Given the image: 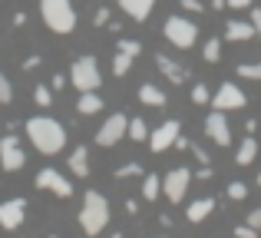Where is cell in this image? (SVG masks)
<instances>
[{
  "label": "cell",
  "instance_id": "obj_1",
  "mask_svg": "<svg viewBox=\"0 0 261 238\" xmlns=\"http://www.w3.org/2000/svg\"><path fill=\"white\" fill-rule=\"evenodd\" d=\"M27 136H30L33 149L43 152V155H57V152H63V146H66V129H63V122H57L53 116L27 119Z\"/></svg>",
  "mask_w": 261,
  "mask_h": 238
},
{
  "label": "cell",
  "instance_id": "obj_2",
  "mask_svg": "<svg viewBox=\"0 0 261 238\" xmlns=\"http://www.w3.org/2000/svg\"><path fill=\"white\" fill-rule=\"evenodd\" d=\"M40 17L50 27V33H73L76 30V10L70 0H40Z\"/></svg>",
  "mask_w": 261,
  "mask_h": 238
},
{
  "label": "cell",
  "instance_id": "obj_3",
  "mask_svg": "<svg viewBox=\"0 0 261 238\" xmlns=\"http://www.w3.org/2000/svg\"><path fill=\"white\" fill-rule=\"evenodd\" d=\"M109 225V202L102 199L99 192H89L83 195V208H80V228L86 235H99L102 228Z\"/></svg>",
  "mask_w": 261,
  "mask_h": 238
},
{
  "label": "cell",
  "instance_id": "obj_4",
  "mask_svg": "<svg viewBox=\"0 0 261 238\" xmlns=\"http://www.w3.org/2000/svg\"><path fill=\"white\" fill-rule=\"evenodd\" d=\"M66 80H70V83L76 86L80 93H96V90H99V83H102L96 57H80V60H73L70 76H66Z\"/></svg>",
  "mask_w": 261,
  "mask_h": 238
},
{
  "label": "cell",
  "instance_id": "obj_5",
  "mask_svg": "<svg viewBox=\"0 0 261 238\" xmlns=\"http://www.w3.org/2000/svg\"><path fill=\"white\" fill-rule=\"evenodd\" d=\"M162 30H166V40L172 46H178V50H189V46H195V40H198V27L192 23L189 17H182V13H172Z\"/></svg>",
  "mask_w": 261,
  "mask_h": 238
},
{
  "label": "cell",
  "instance_id": "obj_6",
  "mask_svg": "<svg viewBox=\"0 0 261 238\" xmlns=\"http://www.w3.org/2000/svg\"><path fill=\"white\" fill-rule=\"evenodd\" d=\"M27 166V152L20 146V136L17 133H7L0 139V169L4 172H17V169Z\"/></svg>",
  "mask_w": 261,
  "mask_h": 238
},
{
  "label": "cell",
  "instance_id": "obj_7",
  "mask_svg": "<svg viewBox=\"0 0 261 238\" xmlns=\"http://www.w3.org/2000/svg\"><path fill=\"white\" fill-rule=\"evenodd\" d=\"M212 106L222 113H231V110H245L248 106V96H245L242 90H238L235 83H222L215 90V96H212Z\"/></svg>",
  "mask_w": 261,
  "mask_h": 238
},
{
  "label": "cell",
  "instance_id": "obj_8",
  "mask_svg": "<svg viewBox=\"0 0 261 238\" xmlns=\"http://www.w3.org/2000/svg\"><path fill=\"white\" fill-rule=\"evenodd\" d=\"M126 126H129V119L122 116V113H113V116H109L99 129H96V146H102V149L116 146V142L126 136Z\"/></svg>",
  "mask_w": 261,
  "mask_h": 238
},
{
  "label": "cell",
  "instance_id": "obj_9",
  "mask_svg": "<svg viewBox=\"0 0 261 238\" xmlns=\"http://www.w3.org/2000/svg\"><path fill=\"white\" fill-rule=\"evenodd\" d=\"M192 186V172L189 169H172V172L162 179V195H166L169 202H182L185 192H189Z\"/></svg>",
  "mask_w": 261,
  "mask_h": 238
},
{
  "label": "cell",
  "instance_id": "obj_10",
  "mask_svg": "<svg viewBox=\"0 0 261 238\" xmlns=\"http://www.w3.org/2000/svg\"><path fill=\"white\" fill-rule=\"evenodd\" d=\"M205 136H208L215 146H231V126H228V119H225L222 110H212L208 116H205Z\"/></svg>",
  "mask_w": 261,
  "mask_h": 238
},
{
  "label": "cell",
  "instance_id": "obj_11",
  "mask_svg": "<svg viewBox=\"0 0 261 238\" xmlns=\"http://www.w3.org/2000/svg\"><path fill=\"white\" fill-rule=\"evenodd\" d=\"M37 189L53 192V195H60V199H70V195H73V186L66 182V175L57 172V169H40V172H37Z\"/></svg>",
  "mask_w": 261,
  "mask_h": 238
},
{
  "label": "cell",
  "instance_id": "obj_12",
  "mask_svg": "<svg viewBox=\"0 0 261 238\" xmlns=\"http://www.w3.org/2000/svg\"><path fill=\"white\" fill-rule=\"evenodd\" d=\"M178 133H182V126H178L175 119H166L162 126H155V133H149V146H152V152H166V149H172L175 146V139H178Z\"/></svg>",
  "mask_w": 261,
  "mask_h": 238
},
{
  "label": "cell",
  "instance_id": "obj_13",
  "mask_svg": "<svg viewBox=\"0 0 261 238\" xmlns=\"http://www.w3.org/2000/svg\"><path fill=\"white\" fill-rule=\"evenodd\" d=\"M27 219V199H7L0 202V228H7V232H13V228H20Z\"/></svg>",
  "mask_w": 261,
  "mask_h": 238
},
{
  "label": "cell",
  "instance_id": "obj_14",
  "mask_svg": "<svg viewBox=\"0 0 261 238\" xmlns=\"http://www.w3.org/2000/svg\"><path fill=\"white\" fill-rule=\"evenodd\" d=\"M155 70L162 73V76L169 80V83H175V86H182L185 80H192V73H189V66H182V63H175L172 57H166V53H155Z\"/></svg>",
  "mask_w": 261,
  "mask_h": 238
},
{
  "label": "cell",
  "instance_id": "obj_15",
  "mask_svg": "<svg viewBox=\"0 0 261 238\" xmlns=\"http://www.w3.org/2000/svg\"><path fill=\"white\" fill-rule=\"evenodd\" d=\"M139 103H142V106H155V110H162V106L169 103V96H166V90H159L155 83H142V86H139Z\"/></svg>",
  "mask_w": 261,
  "mask_h": 238
},
{
  "label": "cell",
  "instance_id": "obj_16",
  "mask_svg": "<svg viewBox=\"0 0 261 238\" xmlns=\"http://www.w3.org/2000/svg\"><path fill=\"white\" fill-rule=\"evenodd\" d=\"M255 37V27L245 23V20H231V23H225V40H231V43H245V40Z\"/></svg>",
  "mask_w": 261,
  "mask_h": 238
},
{
  "label": "cell",
  "instance_id": "obj_17",
  "mask_svg": "<svg viewBox=\"0 0 261 238\" xmlns=\"http://www.w3.org/2000/svg\"><path fill=\"white\" fill-rule=\"evenodd\" d=\"M116 4H119V10H126L133 20H146L149 13H152L155 0H116Z\"/></svg>",
  "mask_w": 261,
  "mask_h": 238
},
{
  "label": "cell",
  "instance_id": "obj_18",
  "mask_svg": "<svg viewBox=\"0 0 261 238\" xmlns=\"http://www.w3.org/2000/svg\"><path fill=\"white\" fill-rule=\"evenodd\" d=\"M70 172L76 175V179H86L89 175V149L86 146H76L70 152Z\"/></svg>",
  "mask_w": 261,
  "mask_h": 238
},
{
  "label": "cell",
  "instance_id": "obj_19",
  "mask_svg": "<svg viewBox=\"0 0 261 238\" xmlns=\"http://www.w3.org/2000/svg\"><path fill=\"white\" fill-rule=\"evenodd\" d=\"M212 212H215V199H198V202H192V205H189L185 219H189V222H205Z\"/></svg>",
  "mask_w": 261,
  "mask_h": 238
},
{
  "label": "cell",
  "instance_id": "obj_20",
  "mask_svg": "<svg viewBox=\"0 0 261 238\" xmlns=\"http://www.w3.org/2000/svg\"><path fill=\"white\" fill-rule=\"evenodd\" d=\"M102 110V96L99 93H80V103H76V113L83 116H93V113Z\"/></svg>",
  "mask_w": 261,
  "mask_h": 238
},
{
  "label": "cell",
  "instance_id": "obj_21",
  "mask_svg": "<svg viewBox=\"0 0 261 238\" xmlns=\"http://www.w3.org/2000/svg\"><path fill=\"white\" fill-rule=\"evenodd\" d=\"M159 192H162V179L155 172H146V175H142V199L155 202V199H159Z\"/></svg>",
  "mask_w": 261,
  "mask_h": 238
},
{
  "label": "cell",
  "instance_id": "obj_22",
  "mask_svg": "<svg viewBox=\"0 0 261 238\" xmlns=\"http://www.w3.org/2000/svg\"><path fill=\"white\" fill-rule=\"evenodd\" d=\"M255 155H258V142L248 136V139H245L242 146H238V152H235V162H238V166H251V162H255Z\"/></svg>",
  "mask_w": 261,
  "mask_h": 238
},
{
  "label": "cell",
  "instance_id": "obj_23",
  "mask_svg": "<svg viewBox=\"0 0 261 238\" xmlns=\"http://www.w3.org/2000/svg\"><path fill=\"white\" fill-rule=\"evenodd\" d=\"M126 136H129L133 142H146V139H149V126H146V119H139V116H136V119H129Z\"/></svg>",
  "mask_w": 261,
  "mask_h": 238
},
{
  "label": "cell",
  "instance_id": "obj_24",
  "mask_svg": "<svg viewBox=\"0 0 261 238\" xmlns=\"http://www.w3.org/2000/svg\"><path fill=\"white\" fill-rule=\"evenodd\" d=\"M202 57H205V63H218V60H222V40L208 37V43L202 46Z\"/></svg>",
  "mask_w": 261,
  "mask_h": 238
},
{
  "label": "cell",
  "instance_id": "obj_25",
  "mask_svg": "<svg viewBox=\"0 0 261 238\" xmlns=\"http://www.w3.org/2000/svg\"><path fill=\"white\" fill-rule=\"evenodd\" d=\"M133 60L136 57H129V53H116V57H113V73H116V76H126V73L133 70Z\"/></svg>",
  "mask_w": 261,
  "mask_h": 238
},
{
  "label": "cell",
  "instance_id": "obj_26",
  "mask_svg": "<svg viewBox=\"0 0 261 238\" xmlns=\"http://www.w3.org/2000/svg\"><path fill=\"white\" fill-rule=\"evenodd\" d=\"M136 175H146L139 162H126V166H119V169H116V179H136Z\"/></svg>",
  "mask_w": 261,
  "mask_h": 238
},
{
  "label": "cell",
  "instance_id": "obj_27",
  "mask_svg": "<svg viewBox=\"0 0 261 238\" xmlns=\"http://www.w3.org/2000/svg\"><path fill=\"white\" fill-rule=\"evenodd\" d=\"M33 103H37V106H50L53 103V90L46 83H40L37 90H33Z\"/></svg>",
  "mask_w": 261,
  "mask_h": 238
},
{
  "label": "cell",
  "instance_id": "obj_28",
  "mask_svg": "<svg viewBox=\"0 0 261 238\" xmlns=\"http://www.w3.org/2000/svg\"><path fill=\"white\" fill-rule=\"evenodd\" d=\"M208 86H205V83H195V86H192V103H195V106H208Z\"/></svg>",
  "mask_w": 261,
  "mask_h": 238
},
{
  "label": "cell",
  "instance_id": "obj_29",
  "mask_svg": "<svg viewBox=\"0 0 261 238\" xmlns=\"http://www.w3.org/2000/svg\"><path fill=\"white\" fill-rule=\"evenodd\" d=\"M228 199H231V202L248 199V186H245V182H228Z\"/></svg>",
  "mask_w": 261,
  "mask_h": 238
},
{
  "label": "cell",
  "instance_id": "obj_30",
  "mask_svg": "<svg viewBox=\"0 0 261 238\" xmlns=\"http://www.w3.org/2000/svg\"><path fill=\"white\" fill-rule=\"evenodd\" d=\"M238 76L242 80H261V63H242L238 66Z\"/></svg>",
  "mask_w": 261,
  "mask_h": 238
},
{
  "label": "cell",
  "instance_id": "obj_31",
  "mask_svg": "<svg viewBox=\"0 0 261 238\" xmlns=\"http://www.w3.org/2000/svg\"><path fill=\"white\" fill-rule=\"evenodd\" d=\"M13 99V83L7 80V73L0 70V103H10Z\"/></svg>",
  "mask_w": 261,
  "mask_h": 238
},
{
  "label": "cell",
  "instance_id": "obj_32",
  "mask_svg": "<svg viewBox=\"0 0 261 238\" xmlns=\"http://www.w3.org/2000/svg\"><path fill=\"white\" fill-rule=\"evenodd\" d=\"M116 46H119V53H129V57H139V53H142V43H139V40H119Z\"/></svg>",
  "mask_w": 261,
  "mask_h": 238
},
{
  "label": "cell",
  "instance_id": "obj_33",
  "mask_svg": "<svg viewBox=\"0 0 261 238\" xmlns=\"http://www.w3.org/2000/svg\"><path fill=\"white\" fill-rule=\"evenodd\" d=\"M178 4H182V10H189V13H202L205 10L202 0H178Z\"/></svg>",
  "mask_w": 261,
  "mask_h": 238
},
{
  "label": "cell",
  "instance_id": "obj_34",
  "mask_svg": "<svg viewBox=\"0 0 261 238\" xmlns=\"http://www.w3.org/2000/svg\"><path fill=\"white\" fill-rule=\"evenodd\" d=\"M109 17H113V13H109V7H99V10H96V17H93V23L96 27H106Z\"/></svg>",
  "mask_w": 261,
  "mask_h": 238
},
{
  "label": "cell",
  "instance_id": "obj_35",
  "mask_svg": "<svg viewBox=\"0 0 261 238\" xmlns=\"http://www.w3.org/2000/svg\"><path fill=\"white\" fill-rule=\"evenodd\" d=\"M66 83H70V80H66V76H63V73H53V80H50V90H53V93H57V90H63V86H66Z\"/></svg>",
  "mask_w": 261,
  "mask_h": 238
},
{
  "label": "cell",
  "instance_id": "obj_36",
  "mask_svg": "<svg viewBox=\"0 0 261 238\" xmlns=\"http://www.w3.org/2000/svg\"><path fill=\"white\" fill-rule=\"evenodd\" d=\"M235 238H258V232H255L251 225H238V228H235Z\"/></svg>",
  "mask_w": 261,
  "mask_h": 238
},
{
  "label": "cell",
  "instance_id": "obj_37",
  "mask_svg": "<svg viewBox=\"0 0 261 238\" xmlns=\"http://www.w3.org/2000/svg\"><path fill=\"white\" fill-rule=\"evenodd\" d=\"M248 225L255 228V232L261 235V208H255V212H248Z\"/></svg>",
  "mask_w": 261,
  "mask_h": 238
},
{
  "label": "cell",
  "instance_id": "obj_38",
  "mask_svg": "<svg viewBox=\"0 0 261 238\" xmlns=\"http://www.w3.org/2000/svg\"><path fill=\"white\" fill-rule=\"evenodd\" d=\"M251 27H255V37H261V7L251 10Z\"/></svg>",
  "mask_w": 261,
  "mask_h": 238
},
{
  "label": "cell",
  "instance_id": "obj_39",
  "mask_svg": "<svg viewBox=\"0 0 261 238\" xmlns=\"http://www.w3.org/2000/svg\"><path fill=\"white\" fill-rule=\"evenodd\" d=\"M225 7H231V10H248L251 0H225Z\"/></svg>",
  "mask_w": 261,
  "mask_h": 238
},
{
  "label": "cell",
  "instance_id": "obj_40",
  "mask_svg": "<svg viewBox=\"0 0 261 238\" xmlns=\"http://www.w3.org/2000/svg\"><path fill=\"white\" fill-rule=\"evenodd\" d=\"M192 179H202V182H208V179H212V166H202L195 175H192Z\"/></svg>",
  "mask_w": 261,
  "mask_h": 238
},
{
  "label": "cell",
  "instance_id": "obj_41",
  "mask_svg": "<svg viewBox=\"0 0 261 238\" xmlns=\"http://www.w3.org/2000/svg\"><path fill=\"white\" fill-rule=\"evenodd\" d=\"M37 66H40V57H37V53H33V57H27V60H23V70H37Z\"/></svg>",
  "mask_w": 261,
  "mask_h": 238
},
{
  "label": "cell",
  "instance_id": "obj_42",
  "mask_svg": "<svg viewBox=\"0 0 261 238\" xmlns=\"http://www.w3.org/2000/svg\"><path fill=\"white\" fill-rule=\"evenodd\" d=\"M208 4H212V10H222V7H225V0H208Z\"/></svg>",
  "mask_w": 261,
  "mask_h": 238
},
{
  "label": "cell",
  "instance_id": "obj_43",
  "mask_svg": "<svg viewBox=\"0 0 261 238\" xmlns=\"http://www.w3.org/2000/svg\"><path fill=\"white\" fill-rule=\"evenodd\" d=\"M109 238H122V235H119V232H113V235H109Z\"/></svg>",
  "mask_w": 261,
  "mask_h": 238
},
{
  "label": "cell",
  "instance_id": "obj_44",
  "mask_svg": "<svg viewBox=\"0 0 261 238\" xmlns=\"http://www.w3.org/2000/svg\"><path fill=\"white\" fill-rule=\"evenodd\" d=\"M258 186H261V172H258Z\"/></svg>",
  "mask_w": 261,
  "mask_h": 238
},
{
  "label": "cell",
  "instance_id": "obj_45",
  "mask_svg": "<svg viewBox=\"0 0 261 238\" xmlns=\"http://www.w3.org/2000/svg\"><path fill=\"white\" fill-rule=\"evenodd\" d=\"M50 238H57V235H50Z\"/></svg>",
  "mask_w": 261,
  "mask_h": 238
}]
</instances>
